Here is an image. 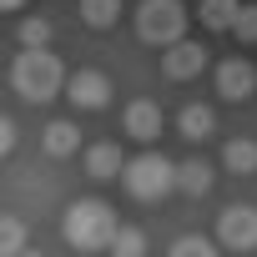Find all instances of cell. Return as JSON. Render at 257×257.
<instances>
[{
  "instance_id": "cell-2",
  "label": "cell",
  "mask_w": 257,
  "mask_h": 257,
  "mask_svg": "<svg viewBox=\"0 0 257 257\" xmlns=\"http://www.w3.org/2000/svg\"><path fill=\"white\" fill-rule=\"evenodd\" d=\"M116 212L101 202V197H81V202H71L66 207V222H61V232H66V242L76 247V252H101V247H111V237H116Z\"/></svg>"
},
{
  "instance_id": "cell-1",
  "label": "cell",
  "mask_w": 257,
  "mask_h": 257,
  "mask_svg": "<svg viewBox=\"0 0 257 257\" xmlns=\"http://www.w3.org/2000/svg\"><path fill=\"white\" fill-rule=\"evenodd\" d=\"M66 66L46 51V46H21V56L11 61V86L26 96V101H36V106H46V101H56L61 91H66Z\"/></svg>"
},
{
  "instance_id": "cell-12",
  "label": "cell",
  "mask_w": 257,
  "mask_h": 257,
  "mask_svg": "<svg viewBox=\"0 0 257 257\" xmlns=\"http://www.w3.org/2000/svg\"><path fill=\"white\" fill-rule=\"evenodd\" d=\"M222 167H227L232 177H252V172H257V142H252V137H232V142L222 147Z\"/></svg>"
},
{
  "instance_id": "cell-10",
  "label": "cell",
  "mask_w": 257,
  "mask_h": 257,
  "mask_svg": "<svg viewBox=\"0 0 257 257\" xmlns=\"http://www.w3.org/2000/svg\"><path fill=\"white\" fill-rule=\"evenodd\" d=\"M121 172H126V162H121V147H111V142H96V147H86V177L106 182V177H121Z\"/></svg>"
},
{
  "instance_id": "cell-17",
  "label": "cell",
  "mask_w": 257,
  "mask_h": 257,
  "mask_svg": "<svg viewBox=\"0 0 257 257\" xmlns=\"http://www.w3.org/2000/svg\"><path fill=\"white\" fill-rule=\"evenodd\" d=\"M217 247H222V242H212V237H202V232H187V237H177V242H172V252H167V257H222Z\"/></svg>"
},
{
  "instance_id": "cell-16",
  "label": "cell",
  "mask_w": 257,
  "mask_h": 257,
  "mask_svg": "<svg viewBox=\"0 0 257 257\" xmlns=\"http://www.w3.org/2000/svg\"><path fill=\"white\" fill-rule=\"evenodd\" d=\"M81 21L91 31H111L121 21V0H81Z\"/></svg>"
},
{
  "instance_id": "cell-18",
  "label": "cell",
  "mask_w": 257,
  "mask_h": 257,
  "mask_svg": "<svg viewBox=\"0 0 257 257\" xmlns=\"http://www.w3.org/2000/svg\"><path fill=\"white\" fill-rule=\"evenodd\" d=\"M26 252V222L21 217H0V257H21Z\"/></svg>"
},
{
  "instance_id": "cell-23",
  "label": "cell",
  "mask_w": 257,
  "mask_h": 257,
  "mask_svg": "<svg viewBox=\"0 0 257 257\" xmlns=\"http://www.w3.org/2000/svg\"><path fill=\"white\" fill-rule=\"evenodd\" d=\"M26 6V0H0V11H21Z\"/></svg>"
},
{
  "instance_id": "cell-21",
  "label": "cell",
  "mask_w": 257,
  "mask_h": 257,
  "mask_svg": "<svg viewBox=\"0 0 257 257\" xmlns=\"http://www.w3.org/2000/svg\"><path fill=\"white\" fill-rule=\"evenodd\" d=\"M232 36H237L242 46H252V41H257V6H242V16H237Z\"/></svg>"
},
{
  "instance_id": "cell-24",
  "label": "cell",
  "mask_w": 257,
  "mask_h": 257,
  "mask_svg": "<svg viewBox=\"0 0 257 257\" xmlns=\"http://www.w3.org/2000/svg\"><path fill=\"white\" fill-rule=\"evenodd\" d=\"M21 257H46V252H21Z\"/></svg>"
},
{
  "instance_id": "cell-4",
  "label": "cell",
  "mask_w": 257,
  "mask_h": 257,
  "mask_svg": "<svg viewBox=\"0 0 257 257\" xmlns=\"http://www.w3.org/2000/svg\"><path fill=\"white\" fill-rule=\"evenodd\" d=\"M137 36L147 46H177L187 36V6L182 0H142V11H137Z\"/></svg>"
},
{
  "instance_id": "cell-22",
  "label": "cell",
  "mask_w": 257,
  "mask_h": 257,
  "mask_svg": "<svg viewBox=\"0 0 257 257\" xmlns=\"http://www.w3.org/2000/svg\"><path fill=\"white\" fill-rule=\"evenodd\" d=\"M11 152H16V121L0 116V157H11Z\"/></svg>"
},
{
  "instance_id": "cell-14",
  "label": "cell",
  "mask_w": 257,
  "mask_h": 257,
  "mask_svg": "<svg viewBox=\"0 0 257 257\" xmlns=\"http://www.w3.org/2000/svg\"><path fill=\"white\" fill-rule=\"evenodd\" d=\"M212 126H217L212 106H197V101H192V106L177 116V132H182L187 142H207V137H212Z\"/></svg>"
},
{
  "instance_id": "cell-19",
  "label": "cell",
  "mask_w": 257,
  "mask_h": 257,
  "mask_svg": "<svg viewBox=\"0 0 257 257\" xmlns=\"http://www.w3.org/2000/svg\"><path fill=\"white\" fill-rule=\"evenodd\" d=\"M111 252H116V257H142V252H147V232H142V227H116Z\"/></svg>"
},
{
  "instance_id": "cell-20",
  "label": "cell",
  "mask_w": 257,
  "mask_h": 257,
  "mask_svg": "<svg viewBox=\"0 0 257 257\" xmlns=\"http://www.w3.org/2000/svg\"><path fill=\"white\" fill-rule=\"evenodd\" d=\"M21 46H46L51 41V21H41V16H31V21H21Z\"/></svg>"
},
{
  "instance_id": "cell-3",
  "label": "cell",
  "mask_w": 257,
  "mask_h": 257,
  "mask_svg": "<svg viewBox=\"0 0 257 257\" xmlns=\"http://www.w3.org/2000/svg\"><path fill=\"white\" fill-rule=\"evenodd\" d=\"M121 182H126V192H132L137 202H162L177 187V162H167L162 152H142V157L126 162Z\"/></svg>"
},
{
  "instance_id": "cell-15",
  "label": "cell",
  "mask_w": 257,
  "mask_h": 257,
  "mask_svg": "<svg viewBox=\"0 0 257 257\" xmlns=\"http://www.w3.org/2000/svg\"><path fill=\"white\" fill-rule=\"evenodd\" d=\"M41 147H46V157H71L81 147V132H76L71 121H51L46 132H41Z\"/></svg>"
},
{
  "instance_id": "cell-6",
  "label": "cell",
  "mask_w": 257,
  "mask_h": 257,
  "mask_svg": "<svg viewBox=\"0 0 257 257\" xmlns=\"http://www.w3.org/2000/svg\"><path fill=\"white\" fill-rule=\"evenodd\" d=\"M66 96L76 111H101V106H111V76L106 71H76L66 81Z\"/></svg>"
},
{
  "instance_id": "cell-7",
  "label": "cell",
  "mask_w": 257,
  "mask_h": 257,
  "mask_svg": "<svg viewBox=\"0 0 257 257\" xmlns=\"http://www.w3.org/2000/svg\"><path fill=\"white\" fill-rule=\"evenodd\" d=\"M202 66H207V51H202V41H177V46H167L162 51V71L172 76V81H192V76H202Z\"/></svg>"
},
{
  "instance_id": "cell-11",
  "label": "cell",
  "mask_w": 257,
  "mask_h": 257,
  "mask_svg": "<svg viewBox=\"0 0 257 257\" xmlns=\"http://www.w3.org/2000/svg\"><path fill=\"white\" fill-rule=\"evenodd\" d=\"M177 192H187V197H207V192H212V167H207L202 157L177 162Z\"/></svg>"
},
{
  "instance_id": "cell-5",
  "label": "cell",
  "mask_w": 257,
  "mask_h": 257,
  "mask_svg": "<svg viewBox=\"0 0 257 257\" xmlns=\"http://www.w3.org/2000/svg\"><path fill=\"white\" fill-rule=\"evenodd\" d=\"M217 242L227 252H257V207H227L217 217Z\"/></svg>"
},
{
  "instance_id": "cell-13",
  "label": "cell",
  "mask_w": 257,
  "mask_h": 257,
  "mask_svg": "<svg viewBox=\"0 0 257 257\" xmlns=\"http://www.w3.org/2000/svg\"><path fill=\"white\" fill-rule=\"evenodd\" d=\"M197 16H202V31H232L237 26V16H242V0H197Z\"/></svg>"
},
{
  "instance_id": "cell-8",
  "label": "cell",
  "mask_w": 257,
  "mask_h": 257,
  "mask_svg": "<svg viewBox=\"0 0 257 257\" xmlns=\"http://www.w3.org/2000/svg\"><path fill=\"white\" fill-rule=\"evenodd\" d=\"M217 91H222L227 101H247V96L257 91V71H252V61H242V56L222 61V66H217Z\"/></svg>"
},
{
  "instance_id": "cell-9",
  "label": "cell",
  "mask_w": 257,
  "mask_h": 257,
  "mask_svg": "<svg viewBox=\"0 0 257 257\" xmlns=\"http://www.w3.org/2000/svg\"><path fill=\"white\" fill-rule=\"evenodd\" d=\"M121 126H126V137H137V142H157L162 137V106L157 101H132Z\"/></svg>"
}]
</instances>
